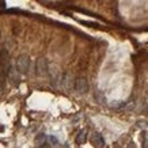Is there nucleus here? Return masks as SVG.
I'll return each instance as SVG.
<instances>
[{"label": "nucleus", "instance_id": "obj_1", "mask_svg": "<svg viewBox=\"0 0 148 148\" xmlns=\"http://www.w3.org/2000/svg\"><path fill=\"white\" fill-rule=\"evenodd\" d=\"M48 75H49V79H50L52 86H53V87H60L63 73L60 72V69H58L57 65H54V64H49V67H48Z\"/></svg>", "mask_w": 148, "mask_h": 148}, {"label": "nucleus", "instance_id": "obj_2", "mask_svg": "<svg viewBox=\"0 0 148 148\" xmlns=\"http://www.w3.org/2000/svg\"><path fill=\"white\" fill-rule=\"evenodd\" d=\"M30 65H32V61H30V57L26 56V54H21L18 58H16V64L15 67L21 72V75H26L30 71Z\"/></svg>", "mask_w": 148, "mask_h": 148}, {"label": "nucleus", "instance_id": "obj_3", "mask_svg": "<svg viewBox=\"0 0 148 148\" xmlns=\"http://www.w3.org/2000/svg\"><path fill=\"white\" fill-rule=\"evenodd\" d=\"M48 67H49V64H48V60L44 57H40L38 60L36 61V73L37 76L40 77H44L48 75Z\"/></svg>", "mask_w": 148, "mask_h": 148}, {"label": "nucleus", "instance_id": "obj_4", "mask_svg": "<svg viewBox=\"0 0 148 148\" xmlns=\"http://www.w3.org/2000/svg\"><path fill=\"white\" fill-rule=\"evenodd\" d=\"M73 90L77 94H87L88 92V82L86 77H77L75 79V84H73Z\"/></svg>", "mask_w": 148, "mask_h": 148}, {"label": "nucleus", "instance_id": "obj_5", "mask_svg": "<svg viewBox=\"0 0 148 148\" xmlns=\"http://www.w3.org/2000/svg\"><path fill=\"white\" fill-rule=\"evenodd\" d=\"M10 65H11V63H10L8 49H1L0 50V69L4 73H7Z\"/></svg>", "mask_w": 148, "mask_h": 148}, {"label": "nucleus", "instance_id": "obj_6", "mask_svg": "<svg viewBox=\"0 0 148 148\" xmlns=\"http://www.w3.org/2000/svg\"><path fill=\"white\" fill-rule=\"evenodd\" d=\"M5 76H7V79H8L12 84H19V83H21V72L16 69V67H14V65H10Z\"/></svg>", "mask_w": 148, "mask_h": 148}, {"label": "nucleus", "instance_id": "obj_7", "mask_svg": "<svg viewBox=\"0 0 148 148\" xmlns=\"http://www.w3.org/2000/svg\"><path fill=\"white\" fill-rule=\"evenodd\" d=\"M73 84H75V79L72 77L71 73H68V72L63 73L60 87H63L64 90H67V91H71V90H73Z\"/></svg>", "mask_w": 148, "mask_h": 148}, {"label": "nucleus", "instance_id": "obj_8", "mask_svg": "<svg viewBox=\"0 0 148 148\" xmlns=\"http://www.w3.org/2000/svg\"><path fill=\"white\" fill-rule=\"evenodd\" d=\"M91 143L94 145L95 148H102L105 145V139H103V136L98 132H95L94 135L91 136Z\"/></svg>", "mask_w": 148, "mask_h": 148}, {"label": "nucleus", "instance_id": "obj_9", "mask_svg": "<svg viewBox=\"0 0 148 148\" xmlns=\"http://www.w3.org/2000/svg\"><path fill=\"white\" fill-rule=\"evenodd\" d=\"M86 140H87V130L83 129V130H80V132L76 135V144L82 145V144L86 143Z\"/></svg>", "mask_w": 148, "mask_h": 148}, {"label": "nucleus", "instance_id": "obj_10", "mask_svg": "<svg viewBox=\"0 0 148 148\" xmlns=\"http://www.w3.org/2000/svg\"><path fill=\"white\" fill-rule=\"evenodd\" d=\"M46 140H48V136L45 133H40V135L36 137V144L37 145H41V144L46 143Z\"/></svg>", "mask_w": 148, "mask_h": 148}, {"label": "nucleus", "instance_id": "obj_11", "mask_svg": "<svg viewBox=\"0 0 148 148\" xmlns=\"http://www.w3.org/2000/svg\"><path fill=\"white\" fill-rule=\"evenodd\" d=\"M136 126H137V128H140V129H145V128H148V122L147 121H143V120H140V121L136 122Z\"/></svg>", "mask_w": 148, "mask_h": 148}, {"label": "nucleus", "instance_id": "obj_12", "mask_svg": "<svg viewBox=\"0 0 148 148\" xmlns=\"http://www.w3.org/2000/svg\"><path fill=\"white\" fill-rule=\"evenodd\" d=\"M141 147L148 148V139H147V136H145V133L141 135Z\"/></svg>", "mask_w": 148, "mask_h": 148}, {"label": "nucleus", "instance_id": "obj_13", "mask_svg": "<svg viewBox=\"0 0 148 148\" xmlns=\"http://www.w3.org/2000/svg\"><path fill=\"white\" fill-rule=\"evenodd\" d=\"M48 140H49L50 145H57V144H58V140L56 139L54 136H48Z\"/></svg>", "mask_w": 148, "mask_h": 148}, {"label": "nucleus", "instance_id": "obj_14", "mask_svg": "<svg viewBox=\"0 0 148 148\" xmlns=\"http://www.w3.org/2000/svg\"><path fill=\"white\" fill-rule=\"evenodd\" d=\"M38 148H52V145L49 143H44V144H41V145H38Z\"/></svg>", "mask_w": 148, "mask_h": 148}, {"label": "nucleus", "instance_id": "obj_15", "mask_svg": "<svg viewBox=\"0 0 148 148\" xmlns=\"http://www.w3.org/2000/svg\"><path fill=\"white\" fill-rule=\"evenodd\" d=\"M144 112H145V113H147V114H148V105H147V106H145V109H144Z\"/></svg>", "mask_w": 148, "mask_h": 148}, {"label": "nucleus", "instance_id": "obj_16", "mask_svg": "<svg viewBox=\"0 0 148 148\" xmlns=\"http://www.w3.org/2000/svg\"><path fill=\"white\" fill-rule=\"evenodd\" d=\"M128 148H133V147H132V144H130V145H129V147H128Z\"/></svg>", "mask_w": 148, "mask_h": 148}]
</instances>
